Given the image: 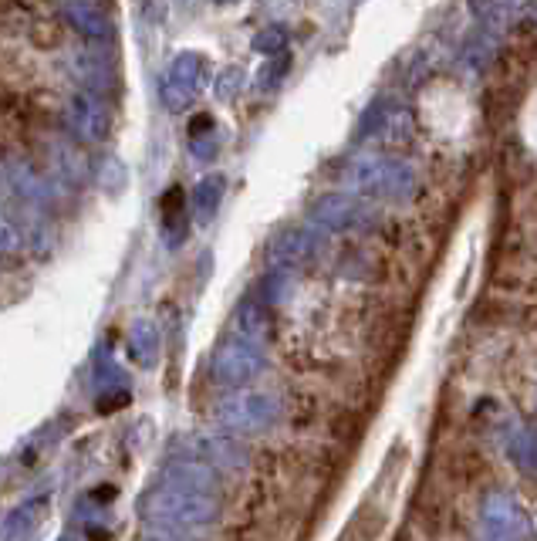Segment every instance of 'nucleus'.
Masks as SVG:
<instances>
[{"label":"nucleus","mask_w":537,"mask_h":541,"mask_svg":"<svg viewBox=\"0 0 537 541\" xmlns=\"http://www.w3.org/2000/svg\"><path fill=\"white\" fill-rule=\"evenodd\" d=\"M507 454L517 467L527 470V474L537 477V427H524L517 430L507 443Z\"/></svg>","instance_id":"4"},{"label":"nucleus","mask_w":537,"mask_h":541,"mask_svg":"<svg viewBox=\"0 0 537 541\" xmlns=\"http://www.w3.org/2000/svg\"><path fill=\"white\" fill-rule=\"evenodd\" d=\"M277 416V403L267 396H247V399H234V403H227V420L230 427H267Z\"/></svg>","instance_id":"3"},{"label":"nucleus","mask_w":537,"mask_h":541,"mask_svg":"<svg viewBox=\"0 0 537 541\" xmlns=\"http://www.w3.org/2000/svg\"><path fill=\"white\" fill-rule=\"evenodd\" d=\"M146 541H186V538L173 528H159V531H149Z\"/></svg>","instance_id":"5"},{"label":"nucleus","mask_w":537,"mask_h":541,"mask_svg":"<svg viewBox=\"0 0 537 541\" xmlns=\"http://www.w3.org/2000/svg\"><path fill=\"white\" fill-rule=\"evenodd\" d=\"M483 541H524L531 535V521L524 508L507 494H490L480 508Z\"/></svg>","instance_id":"2"},{"label":"nucleus","mask_w":537,"mask_h":541,"mask_svg":"<svg viewBox=\"0 0 537 541\" xmlns=\"http://www.w3.org/2000/svg\"><path fill=\"white\" fill-rule=\"evenodd\" d=\"M149 518H156L163 528H196L207 525L213 518V501L207 498V491H196V487H186L179 481H166L163 487L149 494Z\"/></svg>","instance_id":"1"}]
</instances>
